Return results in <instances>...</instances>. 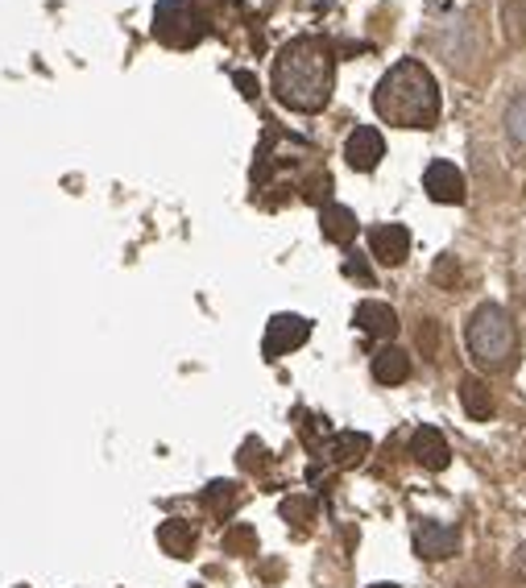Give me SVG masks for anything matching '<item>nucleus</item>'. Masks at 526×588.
I'll return each mask as SVG.
<instances>
[{
	"mask_svg": "<svg viewBox=\"0 0 526 588\" xmlns=\"http://www.w3.org/2000/svg\"><path fill=\"white\" fill-rule=\"evenodd\" d=\"M337 54L323 38H295L274 59V96L295 112H319L332 100Z\"/></svg>",
	"mask_w": 526,
	"mask_h": 588,
	"instance_id": "f257e3e1",
	"label": "nucleus"
},
{
	"mask_svg": "<svg viewBox=\"0 0 526 588\" xmlns=\"http://www.w3.org/2000/svg\"><path fill=\"white\" fill-rule=\"evenodd\" d=\"M374 112L386 125L399 128H431L440 121V87L419 59H402L381 75L374 91Z\"/></svg>",
	"mask_w": 526,
	"mask_h": 588,
	"instance_id": "f03ea898",
	"label": "nucleus"
},
{
	"mask_svg": "<svg viewBox=\"0 0 526 588\" xmlns=\"http://www.w3.org/2000/svg\"><path fill=\"white\" fill-rule=\"evenodd\" d=\"M464 348L489 373L510 369L514 353H518V332H514V319L505 316V307L481 303L473 316L464 319Z\"/></svg>",
	"mask_w": 526,
	"mask_h": 588,
	"instance_id": "7ed1b4c3",
	"label": "nucleus"
},
{
	"mask_svg": "<svg viewBox=\"0 0 526 588\" xmlns=\"http://www.w3.org/2000/svg\"><path fill=\"white\" fill-rule=\"evenodd\" d=\"M204 29L208 25L195 17V9L183 4V0H162L158 4V13H154V38L167 46H179V50H187L204 38Z\"/></svg>",
	"mask_w": 526,
	"mask_h": 588,
	"instance_id": "20e7f679",
	"label": "nucleus"
},
{
	"mask_svg": "<svg viewBox=\"0 0 526 588\" xmlns=\"http://www.w3.org/2000/svg\"><path fill=\"white\" fill-rule=\"evenodd\" d=\"M311 336V319H303V316H274L270 319V328H266V357L278 360V357H286V353H295L303 340Z\"/></svg>",
	"mask_w": 526,
	"mask_h": 588,
	"instance_id": "39448f33",
	"label": "nucleus"
},
{
	"mask_svg": "<svg viewBox=\"0 0 526 588\" xmlns=\"http://www.w3.org/2000/svg\"><path fill=\"white\" fill-rule=\"evenodd\" d=\"M406 253H411V232L402 224H378L369 232V257L381 266H402Z\"/></svg>",
	"mask_w": 526,
	"mask_h": 588,
	"instance_id": "423d86ee",
	"label": "nucleus"
},
{
	"mask_svg": "<svg viewBox=\"0 0 526 588\" xmlns=\"http://www.w3.org/2000/svg\"><path fill=\"white\" fill-rule=\"evenodd\" d=\"M386 158V142L374 125H360L348 133V146H344V162L353 170H374Z\"/></svg>",
	"mask_w": 526,
	"mask_h": 588,
	"instance_id": "0eeeda50",
	"label": "nucleus"
},
{
	"mask_svg": "<svg viewBox=\"0 0 526 588\" xmlns=\"http://www.w3.org/2000/svg\"><path fill=\"white\" fill-rule=\"evenodd\" d=\"M415 551H419L423 560H443V555H456V551H461V530H456V526L419 523V526H415Z\"/></svg>",
	"mask_w": 526,
	"mask_h": 588,
	"instance_id": "6e6552de",
	"label": "nucleus"
},
{
	"mask_svg": "<svg viewBox=\"0 0 526 588\" xmlns=\"http://www.w3.org/2000/svg\"><path fill=\"white\" fill-rule=\"evenodd\" d=\"M423 187L436 204H461L464 199V174L452 162H431L423 174Z\"/></svg>",
	"mask_w": 526,
	"mask_h": 588,
	"instance_id": "1a4fd4ad",
	"label": "nucleus"
},
{
	"mask_svg": "<svg viewBox=\"0 0 526 588\" xmlns=\"http://www.w3.org/2000/svg\"><path fill=\"white\" fill-rule=\"evenodd\" d=\"M353 319H357V328L365 332V336L374 340H390L399 336V316H394V307L390 303H360L357 311H353Z\"/></svg>",
	"mask_w": 526,
	"mask_h": 588,
	"instance_id": "9d476101",
	"label": "nucleus"
},
{
	"mask_svg": "<svg viewBox=\"0 0 526 588\" xmlns=\"http://www.w3.org/2000/svg\"><path fill=\"white\" fill-rule=\"evenodd\" d=\"M411 456H415V464L431 468V473L448 468V461H452V452H448V440H443L436 427H419V431L411 436Z\"/></svg>",
	"mask_w": 526,
	"mask_h": 588,
	"instance_id": "9b49d317",
	"label": "nucleus"
},
{
	"mask_svg": "<svg viewBox=\"0 0 526 588\" xmlns=\"http://www.w3.org/2000/svg\"><path fill=\"white\" fill-rule=\"evenodd\" d=\"M374 443H369V436H360V431H340V436H332L328 440V461L337 464V468H357L360 461H365V452H369Z\"/></svg>",
	"mask_w": 526,
	"mask_h": 588,
	"instance_id": "f8f14e48",
	"label": "nucleus"
},
{
	"mask_svg": "<svg viewBox=\"0 0 526 588\" xmlns=\"http://www.w3.org/2000/svg\"><path fill=\"white\" fill-rule=\"evenodd\" d=\"M319 229H323L328 241L348 245V241L357 236V216L344 208V204H323V211H319Z\"/></svg>",
	"mask_w": 526,
	"mask_h": 588,
	"instance_id": "ddd939ff",
	"label": "nucleus"
},
{
	"mask_svg": "<svg viewBox=\"0 0 526 588\" xmlns=\"http://www.w3.org/2000/svg\"><path fill=\"white\" fill-rule=\"evenodd\" d=\"M158 543H162V551L174 555V560H187L191 551H195V530H191V523H183V518H170V523L158 526Z\"/></svg>",
	"mask_w": 526,
	"mask_h": 588,
	"instance_id": "4468645a",
	"label": "nucleus"
},
{
	"mask_svg": "<svg viewBox=\"0 0 526 588\" xmlns=\"http://www.w3.org/2000/svg\"><path fill=\"white\" fill-rule=\"evenodd\" d=\"M374 378H378V385H399V381L411 378L406 348H381L378 357H374Z\"/></svg>",
	"mask_w": 526,
	"mask_h": 588,
	"instance_id": "2eb2a0df",
	"label": "nucleus"
},
{
	"mask_svg": "<svg viewBox=\"0 0 526 588\" xmlns=\"http://www.w3.org/2000/svg\"><path fill=\"white\" fill-rule=\"evenodd\" d=\"M199 502L208 505L211 518H220V523H224V518H232V510L241 505V489H236L232 481H211L208 489H204V498H199Z\"/></svg>",
	"mask_w": 526,
	"mask_h": 588,
	"instance_id": "dca6fc26",
	"label": "nucleus"
},
{
	"mask_svg": "<svg viewBox=\"0 0 526 588\" xmlns=\"http://www.w3.org/2000/svg\"><path fill=\"white\" fill-rule=\"evenodd\" d=\"M461 402L464 411H468V419H493V394H489V385L481 378H464L461 381Z\"/></svg>",
	"mask_w": 526,
	"mask_h": 588,
	"instance_id": "f3484780",
	"label": "nucleus"
},
{
	"mask_svg": "<svg viewBox=\"0 0 526 588\" xmlns=\"http://www.w3.org/2000/svg\"><path fill=\"white\" fill-rule=\"evenodd\" d=\"M316 514H319V505L316 498H307V493H291V498L282 502V518L295 526V530H311V526H316Z\"/></svg>",
	"mask_w": 526,
	"mask_h": 588,
	"instance_id": "a211bd4d",
	"label": "nucleus"
},
{
	"mask_svg": "<svg viewBox=\"0 0 526 588\" xmlns=\"http://www.w3.org/2000/svg\"><path fill=\"white\" fill-rule=\"evenodd\" d=\"M224 551L229 555H253L257 551V530L253 526H232L229 535H224Z\"/></svg>",
	"mask_w": 526,
	"mask_h": 588,
	"instance_id": "6ab92c4d",
	"label": "nucleus"
},
{
	"mask_svg": "<svg viewBox=\"0 0 526 588\" xmlns=\"http://www.w3.org/2000/svg\"><path fill=\"white\" fill-rule=\"evenodd\" d=\"M431 273H436V282H440L443 291H461V266H456L452 257H440Z\"/></svg>",
	"mask_w": 526,
	"mask_h": 588,
	"instance_id": "aec40b11",
	"label": "nucleus"
},
{
	"mask_svg": "<svg viewBox=\"0 0 526 588\" xmlns=\"http://www.w3.org/2000/svg\"><path fill=\"white\" fill-rule=\"evenodd\" d=\"M419 344H423V353L427 357H440V348H443V332L436 328V319H427L419 328Z\"/></svg>",
	"mask_w": 526,
	"mask_h": 588,
	"instance_id": "412c9836",
	"label": "nucleus"
},
{
	"mask_svg": "<svg viewBox=\"0 0 526 588\" xmlns=\"http://www.w3.org/2000/svg\"><path fill=\"white\" fill-rule=\"evenodd\" d=\"M236 84H241V91H245V96H257V87H253V75H236Z\"/></svg>",
	"mask_w": 526,
	"mask_h": 588,
	"instance_id": "4be33fe9",
	"label": "nucleus"
},
{
	"mask_svg": "<svg viewBox=\"0 0 526 588\" xmlns=\"http://www.w3.org/2000/svg\"><path fill=\"white\" fill-rule=\"evenodd\" d=\"M369 588H399V585H369Z\"/></svg>",
	"mask_w": 526,
	"mask_h": 588,
	"instance_id": "5701e85b",
	"label": "nucleus"
}]
</instances>
